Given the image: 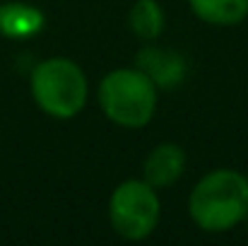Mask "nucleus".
Masks as SVG:
<instances>
[{"instance_id": "nucleus-6", "label": "nucleus", "mask_w": 248, "mask_h": 246, "mask_svg": "<svg viewBox=\"0 0 248 246\" xmlns=\"http://www.w3.org/2000/svg\"><path fill=\"white\" fill-rule=\"evenodd\" d=\"M186 169V152L176 143H159L145 160L142 179L155 188H169L181 179Z\"/></svg>"}, {"instance_id": "nucleus-4", "label": "nucleus", "mask_w": 248, "mask_h": 246, "mask_svg": "<svg viewBox=\"0 0 248 246\" xmlns=\"http://www.w3.org/2000/svg\"><path fill=\"white\" fill-rule=\"evenodd\" d=\"M162 217L157 188L145 179H128L118 183L108 198V220L118 237L128 242L147 239Z\"/></svg>"}, {"instance_id": "nucleus-5", "label": "nucleus", "mask_w": 248, "mask_h": 246, "mask_svg": "<svg viewBox=\"0 0 248 246\" xmlns=\"http://www.w3.org/2000/svg\"><path fill=\"white\" fill-rule=\"evenodd\" d=\"M135 68H140L157 89H176L188 75V63L176 49L166 46H145L138 53Z\"/></svg>"}, {"instance_id": "nucleus-9", "label": "nucleus", "mask_w": 248, "mask_h": 246, "mask_svg": "<svg viewBox=\"0 0 248 246\" xmlns=\"http://www.w3.org/2000/svg\"><path fill=\"white\" fill-rule=\"evenodd\" d=\"M128 24H130L135 36H140L145 41H155V39L162 36V32L166 27L164 10L157 0H138L130 7Z\"/></svg>"}, {"instance_id": "nucleus-7", "label": "nucleus", "mask_w": 248, "mask_h": 246, "mask_svg": "<svg viewBox=\"0 0 248 246\" xmlns=\"http://www.w3.org/2000/svg\"><path fill=\"white\" fill-rule=\"evenodd\" d=\"M46 27V15L29 2H2L0 5V34L5 39L24 41L41 34Z\"/></svg>"}, {"instance_id": "nucleus-8", "label": "nucleus", "mask_w": 248, "mask_h": 246, "mask_svg": "<svg viewBox=\"0 0 248 246\" xmlns=\"http://www.w3.org/2000/svg\"><path fill=\"white\" fill-rule=\"evenodd\" d=\"M193 15L212 27H234L248 17V0H188Z\"/></svg>"}, {"instance_id": "nucleus-1", "label": "nucleus", "mask_w": 248, "mask_h": 246, "mask_svg": "<svg viewBox=\"0 0 248 246\" xmlns=\"http://www.w3.org/2000/svg\"><path fill=\"white\" fill-rule=\"evenodd\" d=\"M188 213L207 234L232 232L248 217V176L239 169L205 174L188 196Z\"/></svg>"}, {"instance_id": "nucleus-10", "label": "nucleus", "mask_w": 248, "mask_h": 246, "mask_svg": "<svg viewBox=\"0 0 248 246\" xmlns=\"http://www.w3.org/2000/svg\"><path fill=\"white\" fill-rule=\"evenodd\" d=\"M246 222H248V217H246Z\"/></svg>"}, {"instance_id": "nucleus-3", "label": "nucleus", "mask_w": 248, "mask_h": 246, "mask_svg": "<svg viewBox=\"0 0 248 246\" xmlns=\"http://www.w3.org/2000/svg\"><path fill=\"white\" fill-rule=\"evenodd\" d=\"M34 104L51 118H75L87 104L89 84L82 68L63 56L41 61L29 78Z\"/></svg>"}, {"instance_id": "nucleus-2", "label": "nucleus", "mask_w": 248, "mask_h": 246, "mask_svg": "<svg viewBox=\"0 0 248 246\" xmlns=\"http://www.w3.org/2000/svg\"><path fill=\"white\" fill-rule=\"evenodd\" d=\"M157 87L140 68H116L96 89L104 116L121 128H145L157 111Z\"/></svg>"}]
</instances>
